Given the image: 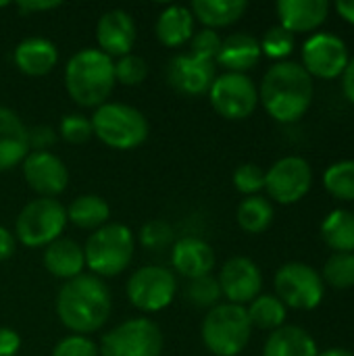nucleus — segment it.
Listing matches in <instances>:
<instances>
[{
    "instance_id": "obj_1",
    "label": "nucleus",
    "mask_w": 354,
    "mask_h": 356,
    "mask_svg": "<svg viewBox=\"0 0 354 356\" xmlns=\"http://www.w3.org/2000/svg\"><path fill=\"white\" fill-rule=\"evenodd\" d=\"M315 96L313 77L300 63L282 60L267 69L259 88V102L280 123H296L307 115Z\"/></svg>"
},
{
    "instance_id": "obj_2",
    "label": "nucleus",
    "mask_w": 354,
    "mask_h": 356,
    "mask_svg": "<svg viewBox=\"0 0 354 356\" xmlns=\"http://www.w3.org/2000/svg\"><path fill=\"white\" fill-rule=\"evenodd\" d=\"M111 309L113 298L106 284L92 273H81L65 282L56 296L61 323L77 336L98 332L108 321Z\"/></svg>"
},
{
    "instance_id": "obj_3",
    "label": "nucleus",
    "mask_w": 354,
    "mask_h": 356,
    "mask_svg": "<svg viewBox=\"0 0 354 356\" xmlns=\"http://www.w3.org/2000/svg\"><path fill=\"white\" fill-rule=\"evenodd\" d=\"M115 83V60L98 48H81L65 65V88L83 108L104 104Z\"/></svg>"
},
{
    "instance_id": "obj_4",
    "label": "nucleus",
    "mask_w": 354,
    "mask_h": 356,
    "mask_svg": "<svg viewBox=\"0 0 354 356\" xmlns=\"http://www.w3.org/2000/svg\"><path fill=\"white\" fill-rule=\"evenodd\" d=\"M136 254V240L127 225L106 223L92 232L83 246L86 267L96 277H115L123 273Z\"/></svg>"
},
{
    "instance_id": "obj_5",
    "label": "nucleus",
    "mask_w": 354,
    "mask_h": 356,
    "mask_svg": "<svg viewBox=\"0 0 354 356\" xmlns=\"http://www.w3.org/2000/svg\"><path fill=\"white\" fill-rule=\"evenodd\" d=\"M90 121L94 136L115 150H134L142 146L150 134V123L144 113L121 102L100 104Z\"/></svg>"
},
{
    "instance_id": "obj_6",
    "label": "nucleus",
    "mask_w": 354,
    "mask_h": 356,
    "mask_svg": "<svg viewBox=\"0 0 354 356\" xmlns=\"http://www.w3.org/2000/svg\"><path fill=\"white\" fill-rule=\"evenodd\" d=\"M200 336L207 350L215 356H238L248 346L252 336L246 307L219 302L202 319Z\"/></svg>"
},
{
    "instance_id": "obj_7",
    "label": "nucleus",
    "mask_w": 354,
    "mask_h": 356,
    "mask_svg": "<svg viewBox=\"0 0 354 356\" xmlns=\"http://www.w3.org/2000/svg\"><path fill=\"white\" fill-rule=\"evenodd\" d=\"M67 223V209L56 198H35L21 209L15 238L27 248H46L63 238Z\"/></svg>"
},
{
    "instance_id": "obj_8",
    "label": "nucleus",
    "mask_w": 354,
    "mask_h": 356,
    "mask_svg": "<svg viewBox=\"0 0 354 356\" xmlns=\"http://www.w3.org/2000/svg\"><path fill=\"white\" fill-rule=\"evenodd\" d=\"M163 332L146 317H136L119 323L100 342L102 356H161L163 353Z\"/></svg>"
},
{
    "instance_id": "obj_9",
    "label": "nucleus",
    "mask_w": 354,
    "mask_h": 356,
    "mask_svg": "<svg viewBox=\"0 0 354 356\" xmlns=\"http://www.w3.org/2000/svg\"><path fill=\"white\" fill-rule=\"evenodd\" d=\"M275 292L277 298L288 309L296 311H313L321 305L325 294V284L321 275L307 263H286L275 273Z\"/></svg>"
},
{
    "instance_id": "obj_10",
    "label": "nucleus",
    "mask_w": 354,
    "mask_h": 356,
    "mask_svg": "<svg viewBox=\"0 0 354 356\" xmlns=\"http://www.w3.org/2000/svg\"><path fill=\"white\" fill-rule=\"evenodd\" d=\"M175 292V273L159 265H146L136 269L125 286L127 300L142 313H159L167 309L173 302Z\"/></svg>"
},
{
    "instance_id": "obj_11",
    "label": "nucleus",
    "mask_w": 354,
    "mask_h": 356,
    "mask_svg": "<svg viewBox=\"0 0 354 356\" xmlns=\"http://www.w3.org/2000/svg\"><path fill=\"white\" fill-rule=\"evenodd\" d=\"M217 115L227 121L248 119L259 104V88L246 73H221L209 90Z\"/></svg>"
},
{
    "instance_id": "obj_12",
    "label": "nucleus",
    "mask_w": 354,
    "mask_h": 356,
    "mask_svg": "<svg viewBox=\"0 0 354 356\" xmlns=\"http://www.w3.org/2000/svg\"><path fill=\"white\" fill-rule=\"evenodd\" d=\"M313 186V169L303 156H284L265 173V190L277 204H296Z\"/></svg>"
},
{
    "instance_id": "obj_13",
    "label": "nucleus",
    "mask_w": 354,
    "mask_h": 356,
    "mask_svg": "<svg viewBox=\"0 0 354 356\" xmlns=\"http://www.w3.org/2000/svg\"><path fill=\"white\" fill-rule=\"evenodd\" d=\"M348 60V46L336 33H313L303 46V67L311 77L336 79L344 73Z\"/></svg>"
},
{
    "instance_id": "obj_14",
    "label": "nucleus",
    "mask_w": 354,
    "mask_h": 356,
    "mask_svg": "<svg viewBox=\"0 0 354 356\" xmlns=\"http://www.w3.org/2000/svg\"><path fill=\"white\" fill-rule=\"evenodd\" d=\"M217 282L221 288V296H225L230 305L246 307L257 296H261L263 273L252 259L234 257L223 263Z\"/></svg>"
},
{
    "instance_id": "obj_15",
    "label": "nucleus",
    "mask_w": 354,
    "mask_h": 356,
    "mask_svg": "<svg viewBox=\"0 0 354 356\" xmlns=\"http://www.w3.org/2000/svg\"><path fill=\"white\" fill-rule=\"evenodd\" d=\"M21 169H23V177H25L27 186L40 198H56L58 194H63L67 190L69 169L50 150L48 152H29L23 159Z\"/></svg>"
},
{
    "instance_id": "obj_16",
    "label": "nucleus",
    "mask_w": 354,
    "mask_h": 356,
    "mask_svg": "<svg viewBox=\"0 0 354 356\" xmlns=\"http://www.w3.org/2000/svg\"><path fill=\"white\" fill-rule=\"evenodd\" d=\"M217 77L215 63L198 58L194 54H175L167 65V81L184 96L209 94Z\"/></svg>"
},
{
    "instance_id": "obj_17",
    "label": "nucleus",
    "mask_w": 354,
    "mask_h": 356,
    "mask_svg": "<svg viewBox=\"0 0 354 356\" xmlns=\"http://www.w3.org/2000/svg\"><path fill=\"white\" fill-rule=\"evenodd\" d=\"M136 38H138L136 21L123 8H111V10H106L98 19V23H96L98 50H102L111 58L113 56L121 58V56L129 54L131 48H134V44H136Z\"/></svg>"
},
{
    "instance_id": "obj_18",
    "label": "nucleus",
    "mask_w": 354,
    "mask_h": 356,
    "mask_svg": "<svg viewBox=\"0 0 354 356\" xmlns=\"http://www.w3.org/2000/svg\"><path fill=\"white\" fill-rule=\"evenodd\" d=\"M215 261L217 259H215V250L211 248V244L194 236L179 238L171 248L173 269L179 275H184L188 282L211 275V271L215 269Z\"/></svg>"
},
{
    "instance_id": "obj_19",
    "label": "nucleus",
    "mask_w": 354,
    "mask_h": 356,
    "mask_svg": "<svg viewBox=\"0 0 354 356\" xmlns=\"http://www.w3.org/2000/svg\"><path fill=\"white\" fill-rule=\"evenodd\" d=\"M21 117L0 106V171H10L29 154V136Z\"/></svg>"
},
{
    "instance_id": "obj_20",
    "label": "nucleus",
    "mask_w": 354,
    "mask_h": 356,
    "mask_svg": "<svg viewBox=\"0 0 354 356\" xmlns=\"http://www.w3.org/2000/svg\"><path fill=\"white\" fill-rule=\"evenodd\" d=\"M275 8L280 25L292 35L315 31L330 15V4L325 0H280Z\"/></svg>"
},
{
    "instance_id": "obj_21",
    "label": "nucleus",
    "mask_w": 354,
    "mask_h": 356,
    "mask_svg": "<svg viewBox=\"0 0 354 356\" xmlns=\"http://www.w3.org/2000/svg\"><path fill=\"white\" fill-rule=\"evenodd\" d=\"M13 58H15V65L21 73H25L29 77H42L56 67L58 50H56L52 40L42 38V35H33V38L21 40L15 46Z\"/></svg>"
},
{
    "instance_id": "obj_22",
    "label": "nucleus",
    "mask_w": 354,
    "mask_h": 356,
    "mask_svg": "<svg viewBox=\"0 0 354 356\" xmlns=\"http://www.w3.org/2000/svg\"><path fill=\"white\" fill-rule=\"evenodd\" d=\"M261 44L255 35L238 31L221 42L215 65H221L225 73H246L261 60Z\"/></svg>"
},
{
    "instance_id": "obj_23",
    "label": "nucleus",
    "mask_w": 354,
    "mask_h": 356,
    "mask_svg": "<svg viewBox=\"0 0 354 356\" xmlns=\"http://www.w3.org/2000/svg\"><path fill=\"white\" fill-rule=\"evenodd\" d=\"M44 267L50 275L69 282L83 273V248L69 238H58L56 242L44 248Z\"/></svg>"
},
{
    "instance_id": "obj_24",
    "label": "nucleus",
    "mask_w": 354,
    "mask_h": 356,
    "mask_svg": "<svg viewBox=\"0 0 354 356\" xmlns=\"http://www.w3.org/2000/svg\"><path fill=\"white\" fill-rule=\"evenodd\" d=\"M156 38L167 48H179L194 35V15L188 6H165L156 19Z\"/></svg>"
},
{
    "instance_id": "obj_25",
    "label": "nucleus",
    "mask_w": 354,
    "mask_h": 356,
    "mask_svg": "<svg viewBox=\"0 0 354 356\" xmlns=\"http://www.w3.org/2000/svg\"><path fill=\"white\" fill-rule=\"evenodd\" d=\"M194 19H198L204 29L230 27L244 17L248 10L246 0H194L190 6Z\"/></svg>"
},
{
    "instance_id": "obj_26",
    "label": "nucleus",
    "mask_w": 354,
    "mask_h": 356,
    "mask_svg": "<svg viewBox=\"0 0 354 356\" xmlns=\"http://www.w3.org/2000/svg\"><path fill=\"white\" fill-rule=\"evenodd\" d=\"M263 356H319L317 344L303 327L284 325L269 334Z\"/></svg>"
},
{
    "instance_id": "obj_27",
    "label": "nucleus",
    "mask_w": 354,
    "mask_h": 356,
    "mask_svg": "<svg viewBox=\"0 0 354 356\" xmlns=\"http://www.w3.org/2000/svg\"><path fill=\"white\" fill-rule=\"evenodd\" d=\"M111 207L98 194H81L67 207V221H71L79 229H100L108 223Z\"/></svg>"
},
{
    "instance_id": "obj_28",
    "label": "nucleus",
    "mask_w": 354,
    "mask_h": 356,
    "mask_svg": "<svg viewBox=\"0 0 354 356\" xmlns=\"http://www.w3.org/2000/svg\"><path fill=\"white\" fill-rule=\"evenodd\" d=\"M321 238L334 252H354V213L332 211L321 223Z\"/></svg>"
},
{
    "instance_id": "obj_29",
    "label": "nucleus",
    "mask_w": 354,
    "mask_h": 356,
    "mask_svg": "<svg viewBox=\"0 0 354 356\" xmlns=\"http://www.w3.org/2000/svg\"><path fill=\"white\" fill-rule=\"evenodd\" d=\"M236 219L246 234H263L273 223V204L265 196H246L238 204Z\"/></svg>"
},
{
    "instance_id": "obj_30",
    "label": "nucleus",
    "mask_w": 354,
    "mask_h": 356,
    "mask_svg": "<svg viewBox=\"0 0 354 356\" xmlns=\"http://www.w3.org/2000/svg\"><path fill=\"white\" fill-rule=\"evenodd\" d=\"M246 313H248L250 325L259 327V330H265V332H275V330L284 327V321H286L284 302L277 296H271V294L257 296L248 305Z\"/></svg>"
},
{
    "instance_id": "obj_31",
    "label": "nucleus",
    "mask_w": 354,
    "mask_h": 356,
    "mask_svg": "<svg viewBox=\"0 0 354 356\" xmlns=\"http://www.w3.org/2000/svg\"><path fill=\"white\" fill-rule=\"evenodd\" d=\"M328 194L338 200H354V161H338L323 173Z\"/></svg>"
},
{
    "instance_id": "obj_32",
    "label": "nucleus",
    "mask_w": 354,
    "mask_h": 356,
    "mask_svg": "<svg viewBox=\"0 0 354 356\" xmlns=\"http://www.w3.org/2000/svg\"><path fill=\"white\" fill-rule=\"evenodd\" d=\"M323 284L336 290H348L354 286V252H334L323 265Z\"/></svg>"
},
{
    "instance_id": "obj_33",
    "label": "nucleus",
    "mask_w": 354,
    "mask_h": 356,
    "mask_svg": "<svg viewBox=\"0 0 354 356\" xmlns=\"http://www.w3.org/2000/svg\"><path fill=\"white\" fill-rule=\"evenodd\" d=\"M186 296L194 307L211 311L213 307L219 305V298H221V288H219L217 277L204 275V277L190 280L188 288H186Z\"/></svg>"
},
{
    "instance_id": "obj_34",
    "label": "nucleus",
    "mask_w": 354,
    "mask_h": 356,
    "mask_svg": "<svg viewBox=\"0 0 354 356\" xmlns=\"http://www.w3.org/2000/svg\"><path fill=\"white\" fill-rule=\"evenodd\" d=\"M259 44H261V54L282 63L294 50V35L290 31H286L282 25H275L265 31V35H263V40H259Z\"/></svg>"
},
{
    "instance_id": "obj_35",
    "label": "nucleus",
    "mask_w": 354,
    "mask_h": 356,
    "mask_svg": "<svg viewBox=\"0 0 354 356\" xmlns=\"http://www.w3.org/2000/svg\"><path fill=\"white\" fill-rule=\"evenodd\" d=\"M148 77V63L138 54H125L115 63V81L121 86H140Z\"/></svg>"
},
{
    "instance_id": "obj_36",
    "label": "nucleus",
    "mask_w": 354,
    "mask_h": 356,
    "mask_svg": "<svg viewBox=\"0 0 354 356\" xmlns=\"http://www.w3.org/2000/svg\"><path fill=\"white\" fill-rule=\"evenodd\" d=\"M58 136L69 144H86L90 138H94L92 121L79 113L65 115L58 125Z\"/></svg>"
},
{
    "instance_id": "obj_37",
    "label": "nucleus",
    "mask_w": 354,
    "mask_h": 356,
    "mask_svg": "<svg viewBox=\"0 0 354 356\" xmlns=\"http://www.w3.org/2000/svg\"><path fill=\"white\" fill-rule=\"evenodd\" d=\"M234 188L244 196H259L265 190V171L255 163H244L234 171Z\"/></svg>"
},
{
    "instance_id": "obj_38",
    "label": "nucleus",
    "mask_w": 354,
    "mask_h": 356,
    "mask_svg": "<svg viewBox=\"0 0 354 356\" xmlns=\"http://www.w3.org/2000/svg\"><path fill=\"white\" fill-rule=\"evenodd\" d=\"M221 42L223 40H221V35L215 29H200L190 40V50H192L190 54L215 63L217 60V54L221 50Z\"/></svg>"
},
{
    "instance_id": "obj_39",
    "label": "nucleus",
    "mask_w": 354,
    "mask_h": 356,
    "mask_svg": "<svg viewBox=\"0 0 354 356\" xmlns=\"http://www.w3.org/2000/svg\"><path fill=\"white\" fill-rule=\"evenodd\" d=\"M171 240H173V229L169 223H165L161 219L148 221L140 229V242H142V246H146L150 250H163L171 244Z\"/></svg>"
},
{
    "instance_id": "obj_40",
    "label": "nucleus",
    "mask_w": 354,
    "mask_h": 356,
    "mask_svg": "<svg viewBox=\"0 0 354 356\" xmlns=\"http://www.w3.org/2000/svg\"><path fill=\"white\" fill-rule=\"evenodd\" d=\"M98 346L88 338V336H67L63 338L54 350H52V356H98Z\"/></svg>"
},
{
    "instance_id": "obj_41",
    "label": "nucleus",
    "mask_w": 354,
    "mask_h": 356,
    "mask_svg": "<svg viewBox=\"0 0 354 356\" xmlns=\"http://www.w3.org/2000/svg\"><path fill=\"white\" fill-rule=\"evenodd\" d=\"M27 136H29V152H48V148L58 138L50 125H35L27 129Z\"/></svg>"
},
{
    "instance_id": "obj_42",
    "label": "nucleus",
    "mask_w": 354,
    "mask_h": 356,
    "mask_svg": "<svg viewBox=\"0 0 354 356\" xmlns=\"http://www.w3.org/2000/svg\"><path fill=\"white\" fill-rule=\"evenodd\" d=\"M21 348V338L10 327H0V356H15Z\"/></svg>"
},
{
    "instance_id": "obj_43",
    "label": "nucleus",
    "mask_w": 354,
    "mask_h": 356,
    "mask_svg": "<svg viewBox=\"0 0 354 356\" xmlns=\"http://www.w3.org/2000/svg\"><path fill=\"white\" fill-rule=\"evenodd\" d=\"M17 250V238L13 232H8L6 227L0 225V263L8 261Z\"/></svg>"
},
{
    "instance_id": "obj_44",
    "label": "nucleus",
    "mask_w": 354,
    "mask_h": 356,
    "mask_svg": "<svg viewBox=\"0 0 354 356\" xmlns=\"http://www.w3.org/2000/svg\"><path fill=\"white\" fill-rule=\"evenodd\" d=\"M61 2L58 0H48V2H31V0H23V2H17V10L23 13V15H29V13H44V10H54L58 8Z\"/></svg>"
},
{
    "instance_id": "obj_45",
    "label": "nucleus",
    "mask_w": 354,
    "mask_h": 356,
    "mask_svg": "<svg viewBox=\"0 0 354 356\" xmlns=\"http://www.w3.org/2000/svg\"><path fill=\"white\" fill-rule=\"evenodd\" d=\"M342 90H344V96L354 104V56L348 60L342 73Z\"/></svg>"
},
{
    "instance_id": "obj_46",
    "label": "nucleus",
    "mask_w": 354,
    "mask_h": 356,
    "mask_svg": "<svg viewBox=\"0 0 354 356\" xmlns=\"http://www.w3.org/2000/svg\"><path fill=\"white\" fill-rule=\"evenodd\" d=\"M336 10H338V15L344 21H348V23L354 25V0H340V2H336Z\"/></svg>"
},
{
    "instance_id": "obj_47",
    "label": "nucleus",
    "mask_w": 354,
    "mask_h": 356,
    "mask_svg": "<svg viewBox=\"0 0 354 356\" xmlns=\"http://www.w3.org/2000/svg\"><path fill=\"white\" fill-rule=\"evenodd\" d=\"M319 356H354L351 350H346V348H330V350H325V353H321Z\"/></svg>"
}]
</instances>
